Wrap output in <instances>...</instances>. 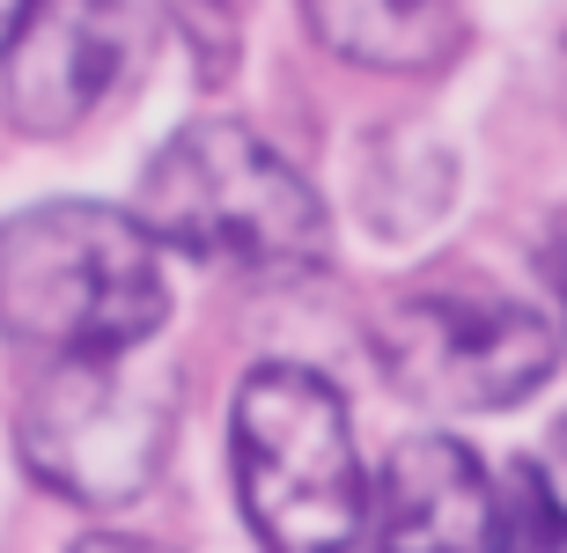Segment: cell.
I'll return each instance as SVG.
<instances>
[{"mask_svg": "<svg viewBox=\"0 0 567 553\" xmlns=\"http://www.w3.org/2000/svg\"><path fill=\"white\" fill-rule=\"evenodd\" d=\"M192 22V38L214 52V74H221V60H229V44H236V22H244V8L251 0H177Z\"/></svg>", "mask_w": 567, "mask_h": 553, "instance_id": "10", "label": "cell"}, {"mask_svg": "<svg viewBox=\"0 0 567 553\" xmlns=\"http://www.w3.org/2000/svg\"><path fill=\"white\" fill-rule=\"evenodd\" d=\"M302 16L339 60L383 74H427L464 44L457 0H302Z\"/></svg>", "mask_w": 567, "mask_h": 553, "instance_id": "8", "label": "cell"}, {"mask_svg": "<svg viewBox=\"0 0 567 553\" xmlns=\"http://www.w3.org/2000/svg\"><path fill=\"white\" fill-rule=\"evenodd\" d=\"M377 355L383 377L413 406L502 413L553 377L560 332L530 303L480 296V288H413L377 318Z\"/></svg>", "mask_w": 567, "mask_h": 553, "instance_id": "5", "label": "cell"}, {"mask_svg": "<svg viewBox=\"0 0 567 553\" xmlns=\"http://www.w3.org/2000/svg\"><path fill=\"white\" fill-rule=\"evenodd\" d=\"M236 502L266 553H347L369 524V472L347 399L317 369L266 362L236 383Z\"/></svg>", "mask_w": 567, "mask_h": 553, "instance_id": "3", "label": "cell"}, {"mask_svg": "<svg viewBox=\"0 0 567 553\" xmlns=\"http://www.w3.org/2000/svg\"><path fill=\"white\" fill-rule=\"evenodd\" d=\"M141 222L155 244L251 274H302L332 244L324 199L302 171L236 119H192L147 155Z\"/></svg>", "mask_w": 567, "mask_h": 553, "instance_id": "2", "label": "cell"}, {"mask_svg": "<svg viewBox=\"0 0 567 553\" xmlns=\"http://www.w3.org/2000/svg\"><path fill=\"white\" fill-rule=\"evenodd\" d=\"M494 516H502V488L450 436L399 443L377 480L383 553H494Z\"/></svg>", "mask_w": 567, "mask_h": 553, "instance_id": "7", "label": "cell"}, {"mask_svg": "<svg viewBox=\"0 0 567 553\" xmlns=\"http://www.w3.org/2000/svg\"><path fill=\"white\" fill-rule=\"evenodd\" d=\"M74 553H155V546H141V539H118V532H96V539H82Z\"/></svg>", "mask_w": 567, "mask_h": 553, "instance_id": "12", "label": "cell"}, {"mask_svg": "<svg viewBox=\"0 0 567 553\" xmlns=\"http://www.w3.org/2000/svg\"><path fill=\"white\" fill-rule=\"evenodd\" d=\"M169 421H177L169 369H147L133 355H66L22 391L16 450L38 488L111 510L163 472Z\"/></svg>", "mask_w": 567, "mask_h": 553, "instance_id": "4", "label": "cell"}, {"mask_svg": "<svg viewBox=\"0 0 567 553\" xmlns=\"http://www.w3.org/2000/svg\"><path fill=\"white\" fill-rule=\"evenodd\" d=\"M553 488L567 494V428H560V436H553Z\"/></svg>", "mask_w": 567, "mask_h": 553, "instance_id": "13", "label": "cell"}, {"mask_svg": "<svg viewBox=\"0 0 567 553\" xmlns=\"http://www.w3.org/2000/svg\"><path fill=\"white\" fill-rule=\"evenodd\" d=\"M30 16H38V0H0V60L16 52V38L30 30Z\"/></svg>", "mask_w": 567, "mask_h": 553, "instance_id": "11", "label": "cell"}, {"mask_svg": "<svg viewBox=\"0 0 567 553\" xmlns=\"http://www.w3.org/2000/svg\"><path fill=\"white\" fill-rule=\"evenodd\" d=\"M141 60V16L126 0H38L8 52V119L30 141H60Z\"/></svg>", "mask_w": 567, "mask_h": 553, "instance_id": "6", "label": "cell"}, {"mask_svg": "<svg viewBox=\"0 0 567 553\" xmlns=\"http://www.w3.org/2000/svg\"><path fill=\"white\" fill-rule=\"evenodd\" d=\"M169 318L163 258L141 214L44 199L0 222V332L66 355H133Z\"/></svg>", "mask_w": 567, "mask_h": 553, "instance_id": "1", "label": "cell"}, {"mask_svg": "<svg viewBox=\"0 0 567 553\" xmlns=\"http://www.w3.org/2000/svg\"><path fill=\"white\" fill-rule=\"evenodd\" d=\"M494 553H567V494L553 488V472L508 465L502 516H494Z\"/></svg>", "mask_w": 567, "mask_h": 553, "instance_id": "9", "label": "cell"}, {"mask_svg": "<svg viewBox=\"0 0 567 553\" xmlns=\"http://www.w3.org/2000/svg\"><path fill=\"white\" fill-rule=\"evenodd\" d=\"M553 266H560V296H567V236H560V252H553Z\"/></svg>", "mask_w": 567, "mask_h": 553, "instance_id": "14", "label": "cell"}]
</instances>
